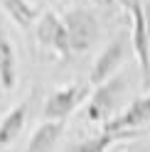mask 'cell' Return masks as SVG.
Returning a JSON list of instances; mask_svg holds the SVG:
<instances>
[{"mask_svg": "<svg viewBox=\"0 0 150 152\" xmlns=\"http://www.w3.org/2000/svg\"><path fill=\"white\" fill-rule=\"evenodd\" d=\"M126 52H128V42L126 37H116V39H111L101 54L96 56V61L91 66V74H89V83L91 86H99V83H104L108 79H113L118 74L121 64L126 59Z\"/></svg>", "mask_w": 150, "mask_h": 152, "instance_id": "cell-6", "label": "cell"}, {"mask_svg": "<svg viewBox=\"0 0 150 152\" xmlns=\"http://www.w3.org/2000/svg\"><path fill=\"white\" fill-rule=\"evenodd\" d=\"M62 20H64V27H67V34H69L71 52L84 54L96 44L101 27H99V17L93 15L91 7H84V5L69 7L62 15Z\"/></svg>", "mask_w": 150, "mask_h": 152, "instance_id": "cell-1", "label": "cell"}, {"mask_svg": "<svg viewBox=\"0 0 150 152\" xmlns=\"http://www.w3.org/2000/svg\"><path fill=\"white\" fill-rule=\"evenodd\" d=\"M130 17H133V25H130V42H133V52L138 56L140 64V76H143V88H150V30H148V7L133 0L130 5Z\"/></svg>", "mask_w": 150, "mask_h": 152, "instance_id": "cell-5", "label": "cell"}, {"mask_svg": "<svg viewBox=\"0 0 150 152\" xmlns=\"http://www.w3.org/2000/svg\"><path fill=\"white\" fill-rule=\"evenodd\" d=\"M148 120H150V93H148V96L135 98L123 113L113 115L106 125H101V128L116 130V132H118V130H140Z\"/></svg>", "mask_w": 150, "mask_h": 152, "instance_id": "cell-7", "label": "cell"}, {"mask_svg": "<svg viewBox=\"0 0 150 152\" xmlns=\"http://www.w3.org/2000/svg\"><path fill=\"white\" fill-rule=\"evenodd\" d=\"M89 93H91L89 83H67V86H59L57 91H52L47 96L44 106H42L44 120H67L89 98Z\"/></svg>", "mask_w": 150, "mask_h": 152, "instance_id": "cell-4", "label": "cell"}, {"mask_svg": "<svg viewBox=\"0 0 150 152\" xmlns=\"http://www.w3.org/2000/svg\"><path fill=\"white\" fill-rule=\"evenodd\" d=\"M96 3H99V5H113L116 0H96Z\"/></svg>", "mask_w": 150, "mask_h": 152, "instance_id": "cell-14", "label": "cell"}, {"mask_svg": "<svg viewBox=\"0 0 150 152\" xmlns=\"http://www.w3.org/2000/svg\"><path fill=\"white\" fill-rule=\"evenodd\" d=\"M123 91H126V81H123L121 74H116L113 79H108L104 83H99V86L93 88L91 98H89L86 118L91 123L106 125V123L116 115V108H118V101H121V96H123Z\"/></svg>", "mask_w": 150, "mask_h": 152, "instance_id": "cell-2", "label": "cell"}, {"mask_svg": "<svg viewBox=\"0 0 150 152\" xmlns=\"http://www.w3.org/2000/svg\"><path fill=\"white\" fill-rule=\"evenodd\" d=\"M0 7L20 27H32L37 22V10L32 7L30 0H0Z\"/></svg>", "mask_w": 150, "mask_h": 152, "instance_id": "cell-12", "label": "cell"}, {"mask_svg": "<svg viewBox=\"0 0 150 152\" xmlns=\"http://www.w3.org/2000/svg\"><path fill=\"white\" fill-rule=\"evenodd\" d=\"M116 5H121L123 10H130V5H133V0H116Z\"/></svg>", "mask_w": 150, "mask_h": 152, "instance_id": "cell-13", "label": "cell"}, {"mask_svg": "<svg viewBox=\"0 0 150 152\" xmlns=\"http://www.w3.org/2000/svg\"><path fill=\"white\" fill-rule=\"evenodd\" d=\"M140 135V130H106V128H101L99 135H93L89 140H81L76 142V145H71L69 152H108L113 145H121V142H126V140H133Z\"/></svg>", "mask_w": 150, "mask_h": 152, "instance_id": "cell-9", "label": "cell"}, {"mask_svg": "<svg viewBox=\"0 0 150 152\" xmlns=\"http://www.w3.org/2000/svg\"><path fill=\"white\" fill-rule=\"evenodd\" d=\"M17 86V54L7 32L0 27V88L10 93Z\"/></svg>", "mask_w": 150, "mask_h": 152, "instance_id": "cell-10", "label": "cell"}, {"mask_svg": "<svg viewBox=\"0 0 150 152\" xmlns=\"http://www.w3.org/2000/svg\"><path fill=\"white\" fill-rule=\"evenodd\" d=\"M62 135H64V120H44L32 132L25 152H52Z\"/></svg>", "mask_w": 150, "mask_h": 152, "instance_id": "cell-11", "label": "cell"}, {"mask_svg": "<svg viewBox=\"0 0 150 152\" xmlns=\"http://www.w3.org/2000/svg\"><path fill=\"white\" fill-rule=\"evenodd\" d=\"M140 3H145V0H140Z\"/></svg>", "mask_w": 150, "mask_h": 152, "instance_id": "cell-15", "label": "cell"}, {"mask_svg": "<svg viewBox=\"0 0 150 152\" xmlns=\"http://www.w3.org/2000/svg\"><path fill=\"white\" fill-rule=\"evenodd\" d=\"M30 108H32V96H27L25 101H20L15 108L5 113V118L0 120V147H10L20 137V132L27 125V118H30Z\"/></svg>", "mask_w": 150, "mask_h": 152, "instance_id": "cell-8", "label": "cell"}, {"mask_svg": "<svg viewBox=\"0 0 150 152\" xmlns=\"http://www.w3.org/2000/svg\"><path fill=\"white\" fill-rule=\"evenodd\" d=\"M35 37L40 42L42 49L52 52L54 56H59L62 61H67L71 52V44H69V34H67V27H64V20L54 12H42L35 22Z\"/></svg>", "mask_w": 150, "mask_h": 152, "instance_id": "cell-3", "label": "cell"}]
</instances>
